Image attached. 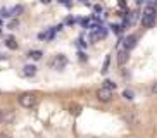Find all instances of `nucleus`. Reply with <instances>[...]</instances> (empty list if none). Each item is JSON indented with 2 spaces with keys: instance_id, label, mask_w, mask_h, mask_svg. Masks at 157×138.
I'll use <instances>...</instances> for the list:
<instances>
[{
  "instance_id": "obj_1",
  "label": "nucleus",
  "mask_w": 157,
  "mask_h": 138,
  "mask_svg": "<svg viewBox=\"0 0 157 138\" xmlns=\"http://www.w3.org/2000/svg\"><path fill=\"white\" fill-rule=\"evenodd\" d=\"M155 17H157V10L154 5H147V9H145V12H143L142 16V24L145 28L152 26L154 23H155Z\"/></svg>"
},
{
  "instance_id": "obj_2",
  "label": "nucleus",
  "mask_w": 157,
  "mask_h": 138,
  "mask_svg": "<svg viewBox=\"0 0 157 138\" xmlns=\"http://www.w3.org/2000/svg\"><path fill=\"white\" fill-rule=\"evenodd\" d=\"M36 95L35 93H31V92H28V93H23V95H19V104L23 107H26V109H31V107H35L36 105Z\"/></svg>"
},
{
  "instance_id": "obj_3",
  "label": "nucleus",
  "mask_w": 157,
  "mask_h": 138,
  "mask_svg": "<svg viewBox=\"0 0 157 138\" xmlns=\"http://www.w3.org/2000/svg\"><path fill=\"white\" fill-rule=\"evenodd\" d=\"M66 64H67V59H66V55H56L54 59L50 60V67L57 69V71H60V69H64Z\"/></svg>"
},
{
  "instance_id": "obj_4",
  "label": "nucleus",
  "mask_w": 157,
  "mask_h": 138,
  "mask_svg": "<svg viewBox=\"0 0 157 138\" xmlns=\"http://www.w3.org/2000/svg\"><path fill=\"white\" fill-rule=\"evenodd\" d=\"M14 117H16L14 110H10V109L0 110V123H4V124H10L12 121H14Z\"/></svg>"
},
{
  "instance_id": "obj_5",
  "label": "nucleus",
  "mask_w": 157,
  "mask_h": 138,
  "mask_svg": "<svg viewBox=\"0 0 157 138\" xmlns=\"http://www.w3.org/2000/svg\"><path fill=\"white\" fill-rule=\"evenodd\" d=\"M97 98L100 102H111L112 100V90L111 88H100V90H98L97 92Z\"/></svg>"
},
{
  "instance_id": "obj_6",
  "label": "nucleus",
  "mask_w": 157,
  "mask_h": 138,
  "mask_svg": "<svg viewBox=\"0 0 157 138\" xmlns=\"http://www.w3.org/2000/svg\"><path fill=\"white\" fill-rule=\"evenodd\" d=\"M128 59H129V54H128V50H119V54H117V62H119V66H123V64H126L128 62Z\"/></svg>"
},
{
  "instance_id": "obj_7",
  "label": "nucleus",
  "mask_w": 157,
  "mask_h": 138,
  "mask_svg": "<svg viewBox=\"0 0 157 138\" xmlns=\"http://www.w3.org/2000/svg\"><path fill=\"white\" fill-rule=\"evenodd\" d=\"M23 74L24 76H26V78H31V76H35V74H36V67H35V66H24L23 67Z\"/></svg>"
},
{
  "instance_id": "obj_8",
  "label": "nucleus",
  "mask_w": 157,
  "mask_h": 138,
  "mask_svg": "<svg viewBox=\"0 0 157 138\" xmlns=\"http://www.w3.org/2000/svg\"><path fill=\"white\" fill-rule=\"evenodd\" d=\"M123 45H124L126 50H131V48L136 45V38H135V36H126V38H124V43H123Z\"/></svg>"
},
{
  "instance_id": "obj_9",
  "label": "nucleus",
  "mask_w": 157,
  "mask_h": 138,
  "mask_svg": "<svg viewBox=\"0 0 157 138\" xmlns=\"http://www.w3.org/2000/svg\"><path fill=\"white\" fill-rule=\"evenodd\" d=\"M42 50H31V52H29V54H28V57H29V59H33V60H40V59H42Z\"/></svg>"
},
{
  "instance_id": "obj_10",
  "label": "nucleus",
  "mask_w": 157,
  "mask_h": 138,
  "mask_svg": "<svg viewBox=\"0 0 157 138\" xmlns=\"http://www.w3.org/2000/svg\"><path fill=\"white\" fill-rule=\"evenodd\" d=\"M5 45L9 47L10 50H17V43H16V40L12 36H9L7 40H5Z\"/></svg>"
},
{
  "instance_id": "obj_11",
  "label": "nucleus",
  "mask_w": 157,
  "mask_h": 138,
  "mask_svg": "<svg viewBox=\"0 0 157 138\" xmlns=\"http://www.w3.org/2000/svg\"><path fill=\"white\" fill-rule=\"evenodd\" d=\"M109 64H111V55H107L105 57V60H104V66H102V74H105L107 73V69H109Z\"/></svg>"
},
{
  "instance_id": "obj_12",
  "label": "nucleus",
  "mask_w": 157,
  "mask_h": 138,
  "mask_svg": "<svg viewBox=\"0 0 157 138\" xmlns=\"http://www.w3.org/2000/svg\"><path fill=\"white\" fill-rule=\"evenodd\" d=\"M23 5H16L14 9L10 10V16H19V14H23Z\"/></svg>"
},
{
  "instance_id": "obj_13",
  "label": "nucleus",
  "mask_w": 157,
  "mask_h": 138,
  "mask_svg": "<svg viewBox=\"0 0 157 138\" xmlns=\"http://www.w3.org/2000/svg\"><path fill=\"white\" fill-rule=\"evenodd\" d=\"M104 86H105V88H111V90H114L116 85L111 81V79H105V81H104Z\"/></svg>"
},
{
  "instance_id": "obj_14",
  "label": "nucleus",
  "mask_w": 157,
  "mask_h": 138,
  "mask_svg": "<svg viewBox=\"0 0 157 138\" xmlns=\"http://www.w3.org/2000/svg\"><path fill=\"white\" fill-rule=\"evenodd\" d=\"M123 95L126 97V98H128V100H133V92H131V90H124V93H123Z\"/></svg>"
},
{
  "instance_id": "obj_15",
  "label": "nucleus",
  "mask_w": 157,
  "mask_h": 138,
  "mask_svg": "<svg viewBox=\"0 0 157 138\" xmlns=\"http://www.w3.org/2000/svg\"><path fill=\"white\" fill-rule=\"evenodd\" d=\"M19 26V21H16V19H14V21H10V23H9V28H10V29H16V28H17Z\"/></svg>"
},
{
  "instance_id": "obj_16",
  "label": "nucleus",
  "mask_w": 157,
  "mask_h": 138,
  "mask_svg": "<svg viewBox=\"0 0 157 138\" xmlns=\"http://www.w3.org/2000/svg\"><path fill=\"white\" fill-rule=\"evenodd\" d=\"M71 109H73V110H71L73 114H78L79 110H81V107H78V105H71Z\"/></svg>"
},
{
  "instance_id": "obj_17",
  "label": "nucleus",
  "mask_w": 157,
  "mask_h": 138,
  "mask_svg": "<svg viewBox=\"0 0 157 138\" xmlns=\"http://www.w3.org/2000/svg\"><path fill=\"white\" fill-rule=\"evenodd\" d=\"M112 29H114V33H119L121 29H123V28H121V26H117V24H112Z\"/></svg>"
},
{
  "instance_id": "obj_18",
  "label": "nucleus",
  "mask_w": 157,
  "mask_h": 138,
  "mask_svg": "<svg viewBox=\"0 0 157 138\" xmlns=\"http://www.w3.org/2000/svg\"><path fill=\"white\" fill-rule=\"evenodd\" d=\"M150 90H152V93H157V83H154V85H152V88H150Z\"/></svg>"
},
{
  "instance_id": "obj_19",
  "label": "nucleus",
  "mask_w": 157,
  "mask_h": 138,
  "mask_svg": "<svg viewBox=\"0 0 157 138\" xmlns=\"http://www.w3.org/2000/svg\"><path fill=\"white\" fill-rule=\"evenodd\" d=\"M59 2H60V4H66V5H67V7H69V5H71V2H69V0H59Z\"/></svg>"
},
{
  "instance_id": "obj_20",
  "label": "nucleus",
  "mask_w": 157,
  "mask_h": 138,
  "mask_svg": "<svg viewBox=\"0 0 157 138\" xmlns=\"http://www.w3.org/2000/svg\"><path fill=\"white\" fill-rule=\"evenodd\" d=\"M150 5H154V7H155V5H157V0H150Z\"/></svg>"
},
{
  "instance_id": "obj_21",
  "label": "nucleus",
  "mask_w": 157,
  "mask_h": 138,
  "mask_svg": "<svg viewBox=\"0 0 157 138\" xmlns=\"http://www.w3.org/2000/svg\"><path fill=\"white\" fill-rule=\"evenodd\" d=\"M0 138H9V136H7L5 133H0Z\"/></svg>"
},
{
  "instance_id": "obj_22",
  "label": "nucleus",
  "mask_w": 157,
  "mask_h": 138,
  "mask_svg": "<svg viewBox=\"0 0 157 138\" xmlns=\"http://www.w3.org/2000/svg\"><path fill=\"white\" fill-rule=\"evenodd\" d=\"M52 0H42V4H50Z\"/></svg>"
},
{
  "instance_id": "obj_23",
  "label": "nucleus",
  "mask_w": 157,
  "mask_h": 138,
  "mask_svg": "<svg viewBox=\"0 0 157 138\" xmlns=\"http://www.w3.org/2000/svg\"><path fill=\"white\" fill-rule=\"evenodd\" d=\"M81 2H83V4H86V5H88V0H81Z\"/></svg>"
}]
</instances>
